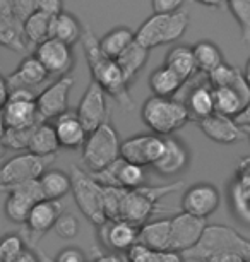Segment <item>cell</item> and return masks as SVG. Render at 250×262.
<instances>
[{
	"mask_svg": "<svg viewBox=\"0 0 250 262\" xmlns=\"http://www.w3.org/2000/svg\"><path fill=\"white\" fill-rule=\"evenodd\" d=\"M81 45L82 50H84L87 67H89L91 72V81H95L106 93V96L113 98L127 112L134 110L135 103L129 93L130 84L127 82L119 63L101 53L98 38L87 26H84V31H82Z\"/></svg>",
	"mask_w": 250,
	"mask_h": 262,
	"instance_id": "obj_1",
	"label": "cell"
},
{
	"mask_svg": "<svg viewBox=\"0 0 250 262\" xmlns=\"http://www.w3.org/2000/svg\"><path fill=\"white\" fill-rule=\"evenodd\" d=\"M141 120L156 136H173L190 120L184 101L151 96L141 108Z\"/></svg>",
	"mask_w": 250,
	"mask_h": 262,
	"instance_id": "obj_2",
	"label": "cell"
},
{
	"mask_svg": "<svg viewBox=\"0 0 250 262\" xmlns=\"http://www.w3.org/2000/svg\"><path fill=\"white\" fill-rule=\"evenodd\" d=\"M221 252H235L250 260V240L226 225H208L199 244L185 252L184 259L204 262L208 257Z\"/></svg>",
	"mask_w": 250,
	"mask_h": 262,
	"instance_id": "obj_3",
	"label": "cell"
},
{
	"mask_svg": "<svg viewBox=\"0 0 250 262\" xmlns=\"http://www.w3.org/2000/svg\"><path fill=\"white\" fill-rule=\"evenodd\" d=\"M184 185L185 184L180 180L166 185H156V187L144 185L135 190H124L120 220L129 221V223L135 226H142L144 223H148L151 216L158 211L160 202L166 195L173 194L178 189H182Z\"/></svg>",
	"mask_w": 250,
	"mask_h": 262,
	"instance_id": "obj_4",
	"label": "cell"
},
{
	"mask_svg": "<svg viewBox=\"0 0 250 262\" xmlns=\"http://www.w3.org/2000/svg\"><path fill=\"white\" fill-rule=\"evenodd\" d=\"M120 137L111 122H106L87 134L82 146V163L89 173L108 168L120 158Z\"/></svg>",
	"mask_w": 250,
	"mask_h": 262,
	"instance_id": "obj_5",
	"label": "cell"
},
{
	"mask_svg": "<svg viewBox=\"0 0 250 262\" xmlns=\"http://www.w3.org/2000/svg\"><path fill=\"white\" fill-rule=\"evenodd\" d=\"M189 24L190 17L185 11L168 14V16L153 14L135 31V41L148 50H153L160 45H168L180 39L187 31Z\"/></svg>",
	"mask_w": 250,
	"mask_h": 262,
	"instance_id": "obj_6",
	"label": "cell"
},
{
	"mask_svg": "<svg viewBox=\"0 0 250 262\" xmlns=\"http://www.w3.org/2000/svg\"><path fill=\"white\" fill-rule=\"evenodd\" d=\"M72 195L79 211L93 225L100 226L106 221L105 206H103V185L91 173L81 170L79 166L71 168Z\"/></svg>",
	"mask_w": 250,
	"mask_h": 262,
	"instance_id": "obj_7",
	"label": "cell"
},
{
	"mask_svg": "<svg viewBox=\"0 0 250 262\" xmlns=\"http://www.w3.org/2000/svg\"><path fill=\"white\" fill-rule=\"evenodd\" d=\"M55 156H36L33 152L16 155L0 166V190L7 187L38 180L48 170Z\"/></svg>",
	"mask_w": 250,
	"mask_h": 262,
	"instance_id": "obj_8",
	"label": "cell"
},
{
	"mask_svg": "<svg viewBox=\"0 0 250 262\" xmlns=\"http://www.w3.org/2000/svg\"><path fill=\"white\" fill-rule=\"evenodd\" d=\"M0 115H2L4 127L12 130L31 128L41 122L36 106V95L31 90L11 91L7 105L4 106Z\"/></svg>",
	"mask_w": 250,
	"mask_h": 262,
	"instance_id": "obj_9",
	"label": "cell"
},
{
	"mask_svg": "<svg viewBox=\"0 0 250 262\" xmlns=\"http://www.w3.org/2000/svg\"><path fill=\"white\" fill-rule=\"evenodd\" d=\"M4 190L7 192L6 202H4V212L7 220L17 225H26V220L34 204L43 199L38 180L24 182V184L7 187Z\"/></svg>",
	"mask_w": 250,
	"mask_h": 262,
	"instance_id": "obj_10",
	"label": "cell"
},
{
	"mask_svg": "<svg viewBox=\"0 0 250 262\" xmlns=\"http://www.w3.org/2000/svg\"><path fill=\"white\" fill-rule=\"evenodd\" d=\"M166 137L156 134H137L125 139L120 146V158L141 166H154L163 156Z\"/></svg>",
	"mask_w": 250,
	"mask_h": 262,
	"instance_id": "obj_11",
	"label": "cell"
},
{
	"mask_svg": "<svg viewBox=\"0 0 250 262\" xmlns=\"http://www.w3.org/2000/svg\"><path fill=\"white\" fill-rule=\"evenodd\" d=\"M95 179L105 187H119L125 190H135L148 185V173L146 168L141 165H134L119 158L115 163H111L108 168L91 173Z\"/></svg>",
	"mask_w": 250,
	"mask_h": 262,
	"instance_id": "obj_12",
	"label": "cell"
},
{
	"mask_svg": "<svg viewBox=\"0 0 250 262\" xmlns=\"http://www.w3.org/2000/svg\"><path fill=\"white\" fill-rule=\"evenodd\" d=\"M74 88V79L71 76L58 77L55 82L45 88L36 96V106L40 113V120H55L65 112H69V96Z\"/></svg>",
	"mask_w": 250,
	"mask_h": 262,
	"instance_id": "obj_13",
	"label": "cell"
},
{
	"mask_svg": "<svg viewBox=\"0 0 250 262\" xmlns=\"http://www.w3.org/2000/svg\"><path fill=\"white\" fill-rule=\"evenodd\" d=\"M76 113L87 132H93L103 123L110 122V108L106 93L95 81H91L89 86L86 88Z\"/></svg>",
	"mask_w": 250,
	"mask_h": 262,
	"instance_id": "obj_14",
	"label": "cell"
},
{
	"mask_svg": "<svg viewBox=\"0 0 250 262\" xmlns=\"http://www.w3.org/2000/svg\"><path fill=\"white\" fill-rule=\"evenodd\" d=\"M221 204V194L218 187L208 182H200L187 187L182 197V212H187L190 216L208 220L211 214H214Z\"/></svg>",
	"mask_w": 250,
	"mask_h": 262,
	"instance_id": "obj_15",
	"label": "cell"
},
{
	"mask_svg": "<svg viewBox=\"0 0 250 262\" xmlns=\"http://www.w3.org/2000/svg\"><path fill=\"white\" fill-rule=\"evenodd\" d=\"M34 57L41 62L50 76H69L76 63L72 47L55 38H48L47 41L40 43L34 50Z\"/></svg>",
	"mask_w": 250,
	"mask_h": 262,
	"instance_id": "obj_16",
	"label": "cell"
},
{
	"mask_svg": "<svg viewBox=\"0 0 250 262\" xmlns=\"http://www.w3.org/2000/svg\"><path fill=\"white\" fill-rule=\"evenodd\" d=\"M206 220L190 216L187 212H180L175 217H171V236H170V250L185 254L190 249H194L202 238L206 230Z\"/></svg>",
	"mask_w": 250,
	"mask_h": 262,
	"instance_id": "obj_17",
	"label": "cell"
},
{
	"mask_svg": "<svg viewBox=\"0 0 250 262\" xmlns=\"http://www.w3.org/2000/svg\"><path fill=\"white\" fill-rule=\"evenodd\" d=\"M98 228L100 242L115 254H125L139 242V226L125 220H106Z\"/></svg>",
	"mask_w": 250,
	"mask_h": 262,
	"instance_id": "obj_18",
	"label": "cell"
},
{
	"mask_svg": "<svg viewBox=\"0 0 250 262\" xmlns=\"http://www.w3.org/2000/svg\"><path fill=\"white\" fill-rule=\"evenodd\" d=\"M62 212H63V207L60 204V201L41 199L40 202H36L26 220L29 240H31L33 244H36V242L43 238L48 231H52Z\"/></svg>",
	"mask_w": 250,
	"mask_h": 262,
	"instance_id": "obj_19",
	"label": "cell"
},
{
	"mask_svg": "<svg viewBox=\"0 0 250 262\" xmlns=\"http://www.w3.org/2000/svg\"><path fill=\"white\" fill-rule=\"evenodd\" d=\"M199 128L208 139L218 142V144H235L245 137L243 127H240L235 118L213 113L211 117L197 122Z\"/></svg>",
	"mask_w": 250,
	"mask_h": 262,
	"instance_id": "obj_20",
	"label": "cell"
},
{
	"mask_svg": "<svg viewBox=\"0 0 250 262\" xmlns=\"http://www.w3.org/2000/svg\"><path fill=\"white\" fill-rule=\"evenodd\" d=\"M53 127H55L60 147L71 151L82 149V146H84V142L87 139V134H89L86 130V127L82 125V122L79 120L77 113L71 110L55 118L53 120Z\"/></svg>",
	"mask_w": 250,
	"mask_h": 262,
	"instance_id": "obj_21",
	"label": "cell"
},
{
	"mask_svg": "<svg viewBox=\"0 0 250 262\" xmlns=\"http://www.w3.org/2000/svg\"><path fill=\"white\" fill-rule=\"evenodd\" d=\"M190 163V152L178 137L168 136L163 156L154 163V170L163 177L180 175Z\"/></svg>",
	"mask_w": 250,
	"mask_h": 262,
	"instance_id": "obj_22",
	"label": "cell"
},
{
	"mask_svg": "<svg viewBox=\"0 0 250 262\" xmlns=\"http://www.w3.org/2000/svg\"><path fill=\"white\" fill-rule=\"evenodd\" d=\"M50 77L47 69L41 66L34 55H29L19 62L17 69L11 76H7V82L11 91L14 90H33V88L40 86Z\"/></svg>",
	"mask_w": 250,
	"mask_h": 262,
	"instance_id": "obj_23",
	"label": "cell"
},
{
	"mask_svg": "<svg viewBox=\"0 0 250 262\" xmlns=\"http://www.w3.org/2000/svg\"><path fill=\"white\" fill-rule=\"evenodd\" d=\"M171 236V220H149L148 223L139 226V242L137 244L148 247L154 252L170 250Z\"/></svg>",
	"mask_w": 250,
	"mask_h": 262,
	"instance_id": "obj_24",
	"label": "cell"
},
{
	"mask_svg": "<svg viewBox=\"0 0 250 262\" xmlns=\"http://www.w3.org/2000/svg\"><path fill=\"white\" fill-rule=\"evenodd\" d=\"M208 82L211 84L213 90L216 88H232V90L238 91L245 101H250V88L243 77V72L238 71L237 67L230 66V63L223 62L218 69L208 74Z\"/></svg>",
	"mask_w": 250,
	"mask_h": 262,
	"instance_id": "obj_25",
	"label": "cell"
},
{
	"mask_svg": "<svg viewBox=\"0 0 250 262\" xmlns=\"http://www.w3.org/2000/svg\"><path fill=\"white\" fill-rule=\"evenodd\" d=\"M185 106L190 115V120L200 122L204 118L211 117L214 112V95H213V88L209 82L197 84L192 90L189 91L187 98H185Z\"/></svg>",
	"mask_w": 250,
	"mask_h": 262,
	"instance_id": "obj_26",
	"label": "cell"
},
{
	"mask_svg": "<svg viewBox=\"0 0 250 262\" xmlns=\"http://www.w3.org/2000/svg\"><path fill=\"white\" fill-rule=\"evenodd\" d=\"M58 149H60V142L53 123L40 122L31 134L28 152H33L36 156H57Z\"/></svg>",
	"mask_w": 250,
	"mask_h": 262,
	"instance_id": "obj_27",
	"label": "cell"
},
{
	"mask_svg": "<svg viewBox=\"0 0 250 262\" xmlns=\"http://www.w3.org/2000/svg\"><path fill=\"white\" fill-rule=\"evenodd\" d=\"M165 66L171 69L184 82H187L189 79H192L195 74L199 72L192 47H187V45H176L171 48V50L166 53Z\"/></svg>",
	"mask_w": 250,
	"mask_h": 262,
	"instance_id": "obj_28",
	"label": "cell"
},
{
	"mask_svg": "<svg viewBox=\"0 0 250 262\" xmlns=\"http://www.w3.org/2000/svg\"><path fill=\"white\" fill-rule=\"evenodd\" d=\"M38 184H40L43 199L48 201H60L62 197H65L72 190L71 173L57 170V168H53V170L48 168L40 179H38Z\"/></svg>",
	"mask_w": 250,
	"mask_h": 262,
	"instance_id": "obj_29",
	"label": "cell"
},
{
	"mask_svg": "<svg viewBox=\"0 0 250 262\" xmlns=\"http://www.w3.org/2000/svg\"><path fill=\"white\" fill-rule=\"evenodd\" d=\"M82 31H84V26L79 23V19L67 11L60 12L52 19L50 38L67 43L69 47H74L77 41H81Z\"/></svg>",
	"mask_w": 250,
	"mask_h": 262,
	"instance_id": "obj_30",
	"label": "cell"
},
{
	"mask_svg": "<svg viewBox=\"0 0 250 262\" xmlns=\"http://www.w3.org/2000/svg\"><path fill=\"white\" fill-rule=\"evenodd\" d=\"M134 41H135V33L125 26L111 29L101 39H98L101 53L105 57L111 58V60H117Z\"/></svg>",
	"mask_w": 250,
	"mask_h": 262,
	"instance_id": "obj_31",
	"label": "cell"
},
{
	"mask_svg": "<svg viewBox=\"0 0 250 262\" xmlns=\"http://www.w3.org/2000/svg\"><path fill=\"white\" fill-rule=\"evenodd\" d=\"M151 55V50H148L146 47H142L141 43L134 41L122 55L117 58V63L122 69L124 76L127 79V82H132L134 79L139 76V72L144 69V66L148 63Z\"/></svg>",
	"mask_w": 250,
	"mask_h": 262,
	"instance_id": "obj_32",
	"label": "cell"
},
{
	"mask_svg": "<svg viewBox=\"0 0 250 262\" xmlns=\"http://www.w3.org/2000/svg\"><path fill=\"white\" fill-rule=\"evenodd\" d=\"M184 84L182 79L166 66L158 67L149 77V90L156 98H173Z\"/></svg>",
	"mask_w": 250,
	"mask_h": 262,
	"instance_id": "obj_33",
	"label": "cell"
},
{
	"mask_svg": "<svg viewBox=\"0 0 250 262\" xmlns=\"http://www.w3.org/2000/svg\"><path fill=\"white\" fill-rule=\"evenodd\" d=\"M0 47L17 53L26 52L28 39L24 36L22 23H19L14 16L0 14Z\"/></svg>",
	"mask_w": 250,
	"mask_h": 262,
	"instance_id": "obj_34",
	"label": "cell"
},
{
	"mask_svg": "<svg viewBox=\"0 0 250 262\" xmlns=\"http://www.w3.org/2000/svg\"><path fill=\"white\" fill-rule=\"evenodd\" d=\"M214 95V112L219 115L237 118L245 106L247 101L243 100L238 91L232 90V88H216L213 90Z\"/></svg>",
	"mask_w": 250,
	"mask_h": 262,
	"instance_id": "obj_35",
	"label": "cell"
},
{
	"mask_svg": "<svg viewBox=\"0 0 250 262\" xmlns=\"http://www.w3.org/2000/svg\"><path fill=\"white\" fill-rule=\"evenodd\" d=\"M192 50H194L195 63H197V71L206 74V76L213 72L214 69H218L224 62L219 47L216 43L208 41V39H202V41L195 43L192 47Z\"/></svg>",
	"mask_w": 250,
	"mask_h": 262,
	"instance_id": "obj_36",
	"label": "cell"
},
{
	"mask_svg": "<svg viewBox=\"0 0 250 262\" xmlns=\"http://www.w3.org/2000/svg\"><path fill=\"white\" fill-rule=\"evenodd\" d=\"M52 19L53 17L36 11L22 23L24 36H26V39H28V45H36L38 47L40 43L47 41V39L50 38Z\"/></svg>",
	"mask_w": 250,
	"mask_h": 262,
	"instance_id": "obj_37",
	"label": "cell"
},
{
	"mask_svg": "<svg viewBox=\"0 0 250 262\" xmlns=\"http://www.w3.org/2000/svg\"><path fill=\"white\" fill-rule=\"evenodd\" d=\"M230 202L237 217L250 225V189L235 179L230 187Z\"/></svg>",
	"mask_w": 250,
	"mask_h": 262,
	"instance_id": "obj_38",
	"label": "cell"
},
{
	"mask_svg": "<svg viewBox=\"0 0 250 262\" xmlns=\"http://www.w3.org/2000/svg\"><path fill=\"white\" fill-rule=\"evenodd\" d=\"M230 12L238 23L245 45H250V0H226Z\"/></svg>",
	"mask_w": 250,
	"mask_h": 262,
	"instance_id": "obj_39",
	"label": "cell"
},
{
	"mask_svg": "<svg viewBox=\"0 0 250 262\" xmlns=\"http://www.w3.org/2000/svg\"><path fill=\"white\" fill-rule=\"evenodd\" d=\"M24 250L26 245L19 235L9 233L0 238V262H14Z\"/></svg>",
	"mask_w": 250,
	"mask_h": 262,
	"instance_id": "obj_40",
	"label": "cell"
},
{
	"mask_svg": "<svg viewBox=\"0 0 250 262\" xmlns=\"http://www.w3.org/2000/svg\"><path fill=\"white\" fill-rule=\"evenodd\" d=\"M53 233L62 240H74L79 235V220L71 212H62L53 226Z\"/></svg>",
	"mask_w": 250,
	"mask_h": 262,
	"instance_id": "obj_41",
	"label": "cell"
},
{
	"mask_svg": "<svg viewBox=\"0 0 250 262\" xmlns=\"http://www.w3.org/2000/svg\"><path fill=\"white\" fill-rule=\"evenodd\" d=\"M34 127H36V125H34ZM34 127H31V128H21V130L6 128V132H4V136H2V142L6 144L7 149H11V151H24V149H28L29 139H31V134H33Z\"/></svg>",
	"mask_w": 250,
	"mask_h": 262,
	"instance_id": "obj_42",
	"label": "cell"
},
{
	"mask_svg": "<svg viewBox=\"0 0 250 262\" xmlns=\"http://www.w3.org/2000/svg\"><path fill=\"white\" fill-rule=\"evenodd\" d=\"M125 262H161V252H154L148 247L135 244L125 252Z\"/></svg>",
	"mask_w": 250,
	"mask_h": 262,
	"instance_id": "obj_43",
	"label": "cell"
},
{
	"mask_svg": "<svg viewBox=\"0 0 250 262\" xmlns=\"http://www.w3.org/2000/svg\"><path fill=\"white\" fill-rule=\"evenodd\" d=\"M38 0H11V9L14 17L19 23H24L31 14L36 12Z\"/></svg>",
	"mask_w": 250,
	"mask_h": 262,
	"instance_id": "obj_44",
	"label": "cell"
},
{
	"mask_svg": "<svg viewBox=\"0 0 250 262\" xmlns=\"http://www.w3.org/2000/svg\"><path fill=\"white\" fill-rule=\"evenodd\" d=\"M184 2L185 0H151V7H153V14L168 16V14L178 12Z\"/></svg>",
	"mask_w": 250,
	"mask_h": 262,
	"instance_id": "obj_45",
	"label": "cell"
},
{
	"mask_svg": "<svg viewBox=\"0 0 250 262\" xmlns=\"http://www.w3.org/2000/svg\"><path fill=\"white\" fill-rule=\"evenodd\" d=\"M53 262H87L84 252L77 247H65L55 255Z\"/></svg>",
	"mask_w": 250,
	"mask_h": 262,
	"instance_id": "obj_46",
	"label": "cell"
},
{
	"mask_svg": "<svg viewBox=\"0 0 250 262\" xmlns=\"http://www.w3.org/2000/svg\"><path fill=\"white\" fill-rule=\"evenodd\" d=\"M36 11L47 14L50 17H55L60 12H63V2L62 0H38Z\"/></svg>",
	"mask_w": 250,
	"mask_h": 262,
	"instance_id": "obj_47",
	"label": "cell"
},
{
	"mask_svg": "<svg viewBox=\"0 0 250 262\" xmlns=\"http://www.w3.org/2000/svg\"><path fill=\"white\" fill-rule=\"evenodd\" d=\"M240 184L247 185L250 189V156H245L240 160L238 166H237V175H235Z\"/></svg>",
	"mask_w": 250,
	"mask_h": 262,
	"instance_id": "obj_48",
	"label": "cell"
},
{
	"mask_svg": "<svg viewBox=\"0 0 250 262\" xmlns=\"http://www.w3.org/2000/svg\"><path fill=\"white\" fill-rule=\"evenodd\" d=\"M204 262H247V259L240 254H235V252H221V254L208 257Z\"/></svg>",
	"mask_w": 250,
	"mask_h": 262,
	"instance_id": "obj_49",
	"label": "cell"
},
{
	"mask_svg": "<svg viewBox=\"0 0 250 262\" xmlns=\"http://www.w3.org/2000/svg\"><path fill=\"white\" fill-rule=\"evenodd\" d=\"M9 96H11V88H9L7 77H4L2 74H0V112L7 105Z\"/></svg>",
	"mask_w": 250,
	"mask_h": 262,
	"instance_id": "obj_50",
	"label": "cell"
},
{
	"mask_svg": "<svg viewBox=\"0 0 250 262\" xmlns=\"http://www.w3.org/2000/svg\"><path fill=\"white\" fill-rule=\"evenodd\" d=\"M87 262H124V257H120L115 252H110V254H98Z\"/></svg>",
	"mask_w": 250,
	"mask_h": 262,
	"instance_id": "obj_51",
	"label": "cell"
},
{
	"mask_svg": "<svg viewBox=\"0 0 250 262\" xmlns=\"http://www.w3.org/2000/svg\"><path fill=\"white\" fill-rule=\"evenodd\" d=\"M235 122L238 123L240 127H250V101L247 103V106L243 108L242 110V113H240V115L235 118Z\"/></svg>",
	"mask_w": 250,
	"mask_h": 262,
	"instance_id": "obj_52",
	"label": "cell"
},
{
	"mask_svg": "<svg viewBox=\"0 0 250 262\" xmlns=\"http://www.w3.org/2000/svg\"><path fill=\"white\" fill-rule=\"evenodd\" d=\"M161 262H185V259L178 252L166 250V252H161Z\"/></svg>",
	"mask_w": 250,
	"mask_h": 262,
	"instance_id": "obj_53",
	"label": "cell"
},
{
	"mask_svg": "<svg viewBox=\"0 0 250 262\" xmlns=\"http://www.w3.org/2000/svg\"><path fill=\"white\" fill-rule=\"evenodd\" d=\"M14 262H41V259H40V257H38L36 254H34V252H31V250H28V249H26V250H24L22 254L19 255Z\"/></svg>",
	"mask_w": 250,
	"mask_h": 262,
	"instance_id": "obj_54",
	"label": "cell"
},
{
	"mask_svg": "<svg viewBox=\"0 0 250 262\" xmlns=\"http://www.w3.org/2000/svg\"><path fill=\"white\" fill-rule=\"evenodd\" d=\"M195 2L206 7H223L226 4V0H195Z\"/></svg>",
	"mask_w": 250,
	"mask_h": 262,
	"instance_id": "obj_55",
	"label": "cell"
},
{
	"mask_svg": "<svg viewBox=\"0 0 250 262\" xmlns=\"http://www.w3.org/2000/svg\"><path fill=\"white\" fill-rule=\"evenodd\" d=\"M0 14L2 16H14L11 9V0H0Z\"/></svg>",
	"mask_w": 250,
	"mask_h": 262,
	"instance_id": "obj_56",
	"label": "cell"
},
{
	"mask_svg": "<svg viewBox=\"0 0 250 262\" xmlns=\"http://www.w3.org/2000/svg\"><path fill=\"white\" fill-rule=\"evenodd\" d=\"M243 77H245V81H247V84H248V88H250V57H248V60H247V63H245V71H243Z\"/></svg>",
	"mask_w": 250,
	"mask_h": 262,
	"instance_id": "obj_57",
	"label": "cell"
},
{
	"mask_svg": "<svg viewBox=\"0 0 250 262\" xmlns=\"http://www.w3.org/2000/svg\"><path fill=\"white\" fill-rule=\"evenodd\" d=\"M7 151H9V149L6 147V144H4L2 139H0V160H2V158L6 156V152H7Z\"/></svg>",
	"mask_w": 250,
	"mask_h": 262,
	"instance_id": "obj_58",
	"label": "cell"
},
{
	"mask_svg": "<svg viewBox=\"0 0 250 262\" xmlns=\"http://www.w3.org/2000/svg\"><path fill=\"white\" fill-rule=\"evenodd\" d=\"M243 130H245V134H247V136H248V141H250V127H245V128H243Z\"/></svg>",
	"mask_w": 250,
	"mask_h": 262,
	"instance_id": "obj_59",
	"label": "cell"
},
{
	"mask_svg": "<svg viewBox=\"0 0 250 262\" xmlns=\"http://www.w3.org/2000/svg\"><path fill=\"white\" fill-rule=\"evenodd\" d=\"M41 262H53V260H50L48 257H45V255H41Z\"/></svg>",
	"mask_w": 250,
	"mask_h": 262,
	"instance_id": "obj_60",
	"label": "cell"
},
{
	"mask_svg": "<svg viewBox=\"0 0 250 262\" xmlns=\"http://www.w3.org/2000/svg\"><path fill=\"white\" fill-rule=\"evenodd\" d=\"M247 262H250V260H247Z\"/></svg>",
	"mask_w": 250,
	"mask_h": 262,
	"instance_id": "obj_61",
	"label": "cell"
}]
</instances>
